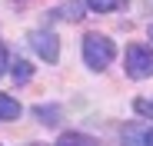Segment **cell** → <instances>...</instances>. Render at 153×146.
Wrapping results in <instances>:
<instances>
[{"mask_svg": "<svg viewBox=\"0 0 153 146\" xmlns=\"http://www.w3.org/2000/svg\"><path fill=\"white\" fill-rule=\"evenodd\" d=\"M80 53H83V63L93 70V73H103L110 63H113V57H117V43L107 37V33H87L83 37V43H80Z\"/></svg>", "mask_w": 153, "mask_h": 146, "instance_id": "1", "label": "cell"}, {"mask_svg": "<svg viewBox=\"0 0 153 146\" xmlns=\"http://www.w3.org/2000/svg\"><path fill=\"white\" fill-rule=\"evenodd\" d=\"M126 77L130 80H150L153 77V46H146V43L126 46Z\"/></svg>", "mask_w": 153, "mask_h": 146, "instance_id": "2", "label": "cell"}, {"mask_svg": "<svg viewBox=\"0 0 153 146\" xmlns=\"http://www.w3.org/2000/svg\"><path fill=\"white\" fill-rule=\"evenodd\" d=\"M30 46H33V53L43 60V63H57L60 60V40H57V33L53 30H47V27H40V30H30Z\"/></svg>", "mask_w": 153, "mask_h": 146, "instance_id": "3", "label": "cell"}, {"mask_svg": "<svg viewBox=\"0 0 153 146\" xmlns=\"http://www.w3.org/2000/svg\"><path fill=\"white\" fill-rule=\"evenodd\" d=\"M150 143V126L146 123H126L120 130V146H146Z\"/></svg>", "mask_w": 153, "mask_h": 146, "instance_id": "4", "label": "cell"}, {"mask_svg": "<svg viewBox=\"0 0 153 146\" xmlns=\"http://www.w3.org/2000/svg\"><path fill=\"white\" fill-rule=\"evenodd\" d=\"M33 116H37V123H43V126H60L63 123V106H57V103H37Z\"/></svg>", "mask_w": 153, "mask_h": 146, "instance_id": "5", "label": "cell"}, {"mask_svg": "<svg viewBox=\"0 0 153 146\" xmlns=\"http://www.w3.org/2000/svg\"><path fill=\"white\" fill-rule=\"evenodd\" d=\"M83 0H63V4L57 7V10H50V17H60V20H70V23H76V20H83Z\"/></svg>", "mask_w": 153, "mask_h": 146, "instance_id": "6", "label": "cell"}, {"mask_svg": "<svg viewBox=\"0 0 153 146\" xmlns=\"http://www.w3.org/2000/svg\"><path fill=\"white\" fill-rule=\"evenodd\" d=\"M53 146H100V143H97V136H90V133L70 130V133H60V139H57Z\"/></svg>", "mask_w": 153, "mask_h": 146, "instance_id": "7", "label": "cell"}, {"mask_svg": "<svg viewBox=\"0 0 153 146\" xmlns=\"http://www.w3.org/2000/svg\"><path fill=\"white\" fill-rule=\"evenodd\" d=\"M20 103H17V96H7L4 90H0V119H4V123H7V119H17L20 116Z\"/></svg>", "mask_w": 153, "mask_h": 146, "instance_id": "8", "label": "cell"}, {"mask_svg": "<svg viewBox=\"0 0 153 146\" xmlns=\"http://www.w3.org/2000/svg\"><path fill=\"white\" fill-rule=\"evenodd\" d=\"M83 7L93 10V13H113V10L126 7V0H83Z\"/></svg>", "mask_w": 153, "mask_h": 146, "instance_id": "9", "label": "cell"}, {"mask_svg": "<svg viewBox=\"0 0 153 146\" xmlns=\"http://www.w3.org/2000/svg\"><path fill=\"white\" fill-rule=\"evenodd\" d=\"M10 77H13V83H30V77H33V66H30V60H13L10 63Z\"/></svg>", "mask_w": 153, "mask_h": 146, "instance_id": "10", "label": "cell"}, {"mask_svg": "<svg viewBox=\"0 0 153 146\" xmlns=\"http://www.w3.org/2000/svg\"><path fill=\"white\" fill-rule=\"evenodd\" d=\"M133 110H137L140 116H150V119H153V96H150V100H146V96H137V100H133Z\"/></svg>", "mask_w": 153, "mask_h": 146, "instance_id": "11", "label": "cell"}, {"mask_svg": "<svg viewBox=\"0 0 153 146\" xmlns=\"http://www.w3.org/2000/svg\"><path fill=\"white\" fill-rule=\"evenodd\" d=\"M10 63H13V60H10V50L0 43V77H4V73H10Z\"/></svg>", "mask_w": 153, "mask_h": 146, "instance_id": "12", "label": "cell"}, {"mask_svg": "<svg viewBox=\"0 0 153 146\" xmlns=\"http://www.w3.org/2000/svg\"><path fill=\"white\" fill-rule=\"evenodd\" d=\"M146 146H153V126H150V143H146Z\"/></svg>", "mask_w": 153, "mask_h": 146, "instance_id": "13", "label": "cell"}, {"mask_svg": "<svg viewBox=\"0 0 153 146\" xmlns=\"http://www.w3.org/2000/svg\"><path fill=\"white\" fill-rule=\"evenodd\" d=\"M150 43H153V27H150Z\"/></svg>", "mask_w": 153, "mask_h": 146, "instance_id": "14", "label": "cell"}, {"mask_svg": "<svg viewBox=\"0 0 153 146\" xmlns=\"http://www.w3.org/2000/svg\"><path fill=\"white\" fill-rule=\"evenodd\" d=\"M30 146H47V143H30Z\"/></svg>", "mask_w": 153, "mask_h": 146, "instance_id": "15", "label": "cell"}, {"mask_svg": "<svg viewBox=\"0 0 153 146\" xmlns=\"http://www.w3.org/2000/svg\"><path fill=\"white\" fill-rule=\"evenodd\" d=\"M17 4H23V0H17Z\"/></svg>", "mask_w": 153, "mask_h": 146, "instance_id": "16", "label": "cell"}]
</instances>
